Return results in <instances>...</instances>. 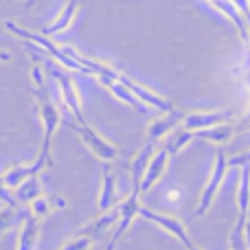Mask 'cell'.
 Returning <instances> with one entry per match:
<instances>
[{"mask_svg":"<svg viewBox=\"0 0 250 250\" xmlns=\"http://www.w3.org/2000/svg\"><path fill=\"white\" fill-rule=\"evenodd\" d=\"M38 97H40V104H42V119H44V125H46V136H44V149H42V158H40V163H44V160H48V145H51V136H53V129H55V125L60 123V114H57V110L53 108V104L48 101L46 97V88H44V83H38Z\"/></svg>","mask_w":250,"mask_h":250,"instance_id":"obj_1","label":"cell"},{"mask_svg":"<svg viewBox=\"0 0 250 250\" xmlns=\"http://www.w3.org/2000/svg\"><path fill=\"white\" fill-rule=\"evenodd\" d=\"M53 77H55V79H57V83H60V88H62V97H64L66 105H68V108L73 110V114L77 117L79 125H86V123H83V117H82V110H79V97H77V88H75L73 79H70L68 75H64L62 70H55V68H53Z\"/></svg>","mask_w":250,"mask_h":250,"instance_id":"obj_2","label":"cell"},{"mask_svg":"<svg viewBox=\"0 0 250 250\" xmlns=\"http://www.w3.org/2000/svg\"><path fill=\"white\" fill-rule=\"evenodd\" d=\"M138 213H141V215H145L147 220H151V222H156V224H160L163 229H167L171 235H176V237L180 239L182 244H185L187 250H200L198 246H193V244H191V239L187 237V233H185V226H182L178 220H173V217H165V215H156V213L147 211V208H138Z\"/></svg>","mask_w":250,"mask_h":250,"instance_id":"obj_3","label":"cell"},{"mask_svg":"<svg viewBox=\"0 0 250 250\" xmlns=\"http://www.w3.org/2000/svg\"><path fill=\"white\" fill-rule=\"evenodd\" d=\"M119 82L123 83L125 88H127V90H132L134 95L138 97V99L141 101H145V104H149L151 108H158L160 112H173V105L169 104V101H165V99H160V97H156L154 92H149V90H145V88L143 86H138V83H134L132 79H127V77H121V75H119Z\"/></svg>","mask_w":250,"mask_h":250,"instance_id":"obj_4","label":"cell"},{"mask_svg":"<svg viewBox=\"0 0 250 250\" xmlns=\"http://www.w3.org/2000/svg\"><path fill=\"white\" fill-rule=\"evenodd\" d=\"M208 4H211L213 9H217L220 13H224L226 18H230V22H233L235 26L239 29V33H242L244 40H248V31H246V24H244L242 20V13H239V9L233 4V0H207Z\"/></svg>","mask_w":250,"mask_h":250,"instance_id":"obj_5","label":"cell"},{"mask_svg":"<svg viewBox=\"0 0 250 250\" xmlns=\"http://www.w3.org/2000/svg\"><path fill=\"white\" fill-rule=\"evenodd\" d=\"M79 2H82V0H68L66 7L62 9V13L57 16V20L44 29V35H55V33H62L64 29H68L73 18H75V13H77V9H79Z\"/></svg>","mask_w":250,"mask_h":250,"instance_id":"obj_6","label":"cell"},{"mask_svg":"<svg viewBox=\"0 0 250 250\" xmlns=\"http://www.w3.org/2000/svg\"><path fill=\"white\" fill-rule=\"evenodd\" d=\"M99 79H101V83H104V86H108L110 90H112L114 95L119 97V99L127 101L129 105H134V108H138V110H141V112H149V110H147V105L143 104V101L138 99V97L134 95L132 90H127V88H125L123 83L119 82V79H110V77H99Z\"/></svg>","mask_w":250,"mask_h":250,"instance_id":"obj_7","label":"cell"},{"mask_svg":"<svg viewBox=\"0 0 250 250\" xmlns=\"http://www.w3.org/2000/svg\"><path fill=\"white\" fill-rule=\"evenodd\" d=\"M136 198H138V189H134V193L127 198V202L121 207V215H123V222H121V226H119L117 230H114V235H112V242H110V246L108 250H112V246L119 242V237L125 233V229L129 226V222H132V217L138 213V204H136Z\"/></svg>","mask_w":250,"mask_h":250,"instance_id":"obj_8","label":"cell"},{"mask_svg":"<svg viewBox=\"0 0 250 250\" xmlns=\"http://www.w3.org/2000/svg\"><path fill=\"white\" fill-rule=\"evenodd\" d=\"M222 176H224V154H222V151H220V156H217V167H215V171H213L211 182H208V185H207V189H204L202 204H200V208H198V213H195V215H202V213L208 208V204H211V200H213V193H215V191H217V187H220Z\"/></svg>","mask_w":250,"mask_h":250,"instance_id":"obj_9","label":"cell"},{"mask_svg":"<svg viewBox=\"0 0 250 250\" xmlns=\"http://www.w3.org/2000/svg\"><path fill=\"white\" fill-rule=\"evenodd\" d=\"M75 129H77V132L82 134V136L86 138L88 143H90L92 149H95L97 154L101 156V158H114V156H117V149H114L112 145H108V143H104L99 136H97V134H92L90 129L86 127V125H75Z\"/></svg>","mask_w":250,"mask_h":250,"instance_id":"obj_10","label":"cell"},{"mask_svg":"<svg viewBox=\"0 0 250 250\" xmlns=\"http://www.w3.org/2000/svg\"><path fill=\"white\" fill-rule=\"evenodd\" d=\"M226 119H230V112L224 110V112H215V114H189L185 117V127H208V125L215 123H224Z\"/></svg>","mask_w":250,"mask_h":250,"instance_id":"obj_11","label":"cell"},{"mask_svg":"<svg viewBox=\"0 0 250 250\" xmlns=\"http://www.w3.org/2000/svg\"><path fill=\"white\" fill-rule=\"evenodd\" d=\"M167 156H169V151H167V149H163L160 154H156V156H154V160H151L149 169H147L145 182L141 185V189H143V191H147V189H149V187L156 182V178H158V176H160V171L165 169V163H167Z\"/></svg>","mask_w":250,"mask_h":250,"instance_id":"obj_12","label":"cell"},{"mask_svg":"<svg viewBox=\"0 0 250 250\" xmlns=\"http://www.w3.org/2000/svg\"><path fill=\"white\" fill-rule=\"evenodd\" d=\"M40 169H42V163L38 160V165H33V167H13L11 171L4 176V182H7L9 187H18L20 182H24L26 178H31L33 173H38Z\"/></svg>","mask_w":250,"mask_h":250,"instance_id":"obj_13","label":"cell"},{"mask_svg":"<svg viewBox=\"0 0 250 250\" xmlns=\"http://www.w3.org/2000/svg\"><path fill=\"white\" fill-rule=\"evenodd\" d=\"M35 244H38V222L29 217L20 233V248L18 250H33Z\"/></svg>","mask_w":250,"mask_h":250,"instance_id":"obj_14","label":"cell"},{"mask_svg":"<svg viewBox=\"0 0 250 250\" xmlns=\"http://www.w3.org/2000/svg\"><path fill=\"white\" fill-rule=\"evenodd\" d=\"M149 154H151V143L145 147V151H143L141 156L136 158V163H134V167H132V180H134V189H138L141 191V173H143V169L147 167V158H149Z\"/></svg>","mask_w":250,"mask_h":250,"instance_id":"obj_15","label":"cell"},{"mask_svg":"<svg viewBox=\"0 0 250 250\" xmlns=\"http://www.w3.org/2000/svg\"><path fill=\"white\" fill-rule=\"evenodd\" d=\"M182 114L180 112H171V117L169 119H165V121H158L156 125H151V129H149V141H156V138L160 136V134H165L169 127H171L173 123H178V119H180Z\"/></svg>","mask_w":250,"mask_h":250,"instance_id":"obj_16","label":"cell"},{"mask_svg":"<svg viewBox=\"0 0 250 250\" xmlns=\"http://www.w3.org/2000/svg\"><path fill=\"white\" fill-rule=\"evenodd\" d=\"M112 202H114V178H112V173L105 169V189H104V195H101V211H105L108 207H112Z\"/></svg>","mask_w":250,"mask_h":250,"instance_id":"obj_17","label":"cell"},{"mask_svg":"<svg viewBox=\"0 0 250 250\" xmlns=\"http://www.w3.org/2000/svg\"><path fill=\"white\" fill-rule=\"evenodd\" d=\"M20 200H31V198H38V182L33 178H26L24 182L20 185V191H18Z\"/></svg>","mask_w":250,"mask_h":250,"instance_id":"obj_18","label":"cell"},{"mask_svg":"<svg viewBox=\"0 0 250 250\" xmlns=\"http://www.w3.org/2000/svg\"><path fill=\"white\" fill-rule=\"evenodd\" d=\"M187 141H191V134H189V132H182L180 136H173L171 141H169V145L165 147V149H167L169 154H176V151L182 147V143H187Z\"/></svg>","mask_w":250,"mask_h":250,"instance_id":"obj_19","label":"cell"},{"mask_svg":"<svg viewBox=\"0 0 250 250\" xmlns=\"http://www.w3.org/2000/svg\"><path fill=\"white\" fill-rule=\"evenodd\" d=\"M88 246H90V239H88V237H77L75 242L66 244L62 250H86Z\"/></svg>","mask_w":250,"mask_h":250,"instance_id":"obj_20","label":"cell"},{"mask_svg":"<svg viewBox=\"0 0 250 250\" xmlns=\"http://www.w3.org/2000/svg\"><path fill=\"white\" fill-rule=\"evenodd\" d=\"M200 136H207V138H213V141L215 143H222V141H226V138H229V129H222V132H215V129H213V132H200Z\"/></svg>","mask_w":250,"mask_h":250,"instance_id":"obj_21","label":"cell"},{"mask_svg":"<svg viewBox=\"0 0 250 250\" xmlns=\"http://www.w3.org/2000/svg\"><path fill=\"white\" fill-rule=\"evenodd\" d=\"M233 4L244 13H250V0H233Z\"/></svg>","mask_w":250,"mask_h":250,"instance_id":"obj_22","label":"cell"},{"mask_svg":"<svg viewBox=\"0 0 250 250\" xmlns=\"http://www.w3.org/2000/svg\"><path fill=\"white\" fill-rule=\"evenodd\" d=\"M230 165H244V163H250V154H244V156H237V158H230L229 160Z\"/></svg>","mask_w":250,"mask_h":250,"instance_id":"obj_23","label":"cell"},{"mask_svg":"<svg viewBox=\"0 0 250 250\" xmlns=\"http://www.w3.org/2000/svg\"><path fill=\"white\" fill-rule=\"evenodd\" d=\"M180 191H176V189H173V191H169V193H167V200H169V202H173V204H176V202H180Z\"/></svg>","mask_w":250,"mask_h":250,"instance_id":"obj_24","label":"cell"},{"mask_svg":"<svg viewBox=\"0 0 250 250\" xmlns=\"http://www.w3.org/2000/svg\"><path fill=\"white\" fill-rule=\"evenodd\" d=\"M35 213H46V204H44V200H38V202H35Z\"/></svg>","mask_w":250,"mask_h":250,"instance_id":"obj_25","label":"cell"},{"mask_svg":"<svg viewBox=\"0 0 250 250\" xmlns=\"http://www.w3.org/2000/svg\"><path fill=\"white\" fill-rule=\"evenodd\" d=\"M11 60V55H9V53H0V62H9Z\"/></svg>","mask_w":250,"mask_h":250,"instance_id":"obj_26","label":"cell"},{"mask_svg":"<svg viewBox=\"0 0 250 250\" xmlns=\"http://www.w3.org/2000/svg\"><path fill=\"white\" fill-rule=\"evenodd\" d=\"M248 250H250V244H248Z\"/></svg>","mask_w":250,"mask_h":250,"instance_id":"obj_27","label":"cell"},{"mask_svg":"<svg viewBox=\"0 0 250 250\" xmlns=\"http://www.w3.org/2000/svg\"><path fill=\"white\" fill-rule=\"evenodd\" d=\"M248 16H250V13H248Z\"/></svg>","mask_w":250,"mask_h":250,"instance_id":"obj_28","label":"cell"}]
</instances>
